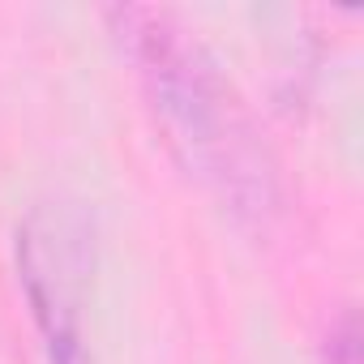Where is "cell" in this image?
Here are the masks:
<instances>
[{
    "instance_id": "6da1fadb",
    "label": "cell",
    "mask_w": 364,
    "mask_h": 364,
    "mask_svg": "<svg viewBox=\"0 0 364 364\" xmlns=\"http://www.w3.org/2000/svg\"><path fill=\"white\" fill-rule=\"evenodd\" d=\"M129 35H137L141 77L189 167L219 185V193L240 210H257V202H266V167L228 86L215 77L202 52L189 48L163 18L137 14V26Z\"/></svg>"
},
{
    "instance_id": "7a4b0ae2",
    "label": "cell",
    "mask_w": 364,
    "mask_h": 364,
    "mask_svg": "<svg viewBox=\"0 0 364 364\" xmlns=\"http://www.w3.org/2000/svg\"><path fill=\"white\" fill-rule=\"evenodd\" d=\"M22 257V283L31 291L39 330L48 338L52 364H90L86 360V334H82V304H86V232L69 215L39 210L18 245Z\"/></svg>"
},
{
    "instance_id": "3957f363",
    "label": "cell",
    "mask_w": 364,
    "mask_h": 364,
    "mask_svg": "<svg viewBox=\"0 0 364 364\" xmlns=\"http://www.w3.org/2000/svg\"><path fill=\"white\" fill-rule=\"evenodd\" d=\"M326 364H360V330H355V317H343L330 338H326Z\"/></svg>"
}]
</instances>
